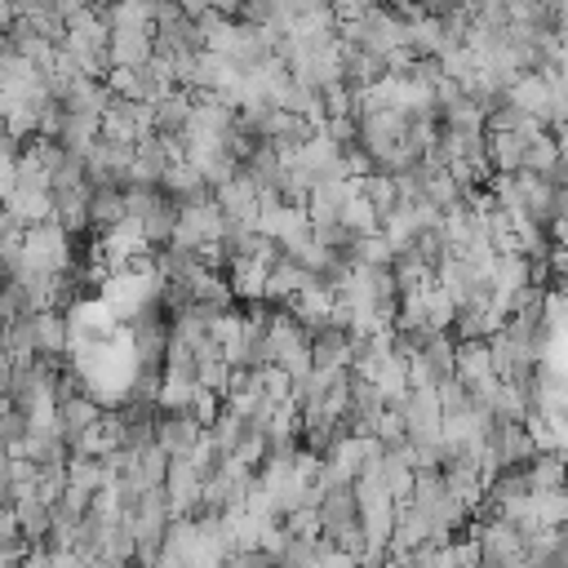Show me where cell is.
I'll use <instances>...</instances> for the list:
<instances>
[{
	"mask_svg": "<svg viewBox=\"0 0 568 568\" xmlns=\"http://www.w3.org/2000/svg\"><path fill=\"white\" fill-rule=\"evenodd\" d=\"M226 240V217L217 209V200H191V204H178V222H173V235L169 244H182V248H204V244H217Z\"/></svg>",
	"mask_w": 568,
	"mask_h": 568,
	"instance_id": "7a4b0ae2",
	"label": "cell"
},
{
	"mask_svg": "<svg viewBox=\"0 0 568 568\" xmlns=\"http://www.w3.org/2000/svg\"><path fill=\"white\" fill-rule=\"evenodd\" d=\"M351 235H368V231H377L382 226V213L373 209V200L364 195V191H351V200L342 204V217H337Z\"/></svg>",
	"mask_w": 568,
	"mask_h": 568,
	"instance_id": "44dd1931",
	"label": "cell"
},
{
	"mask_svg": "<svg viewBox=\"0 0 568 568\" xmlns=\"http://www.w3.org/2000/svg\"><path fill=\"white\" fill-rule=\"evenodd\" d=\"M160 191L173 195L178 204H191V200H209V195H213V186L200 178V169H195L191 160H182V155H173V160L164 164V173H160Z\"/></svg>",
	"mask_w": 568,
	"mask_h": 568,
	"instance_id": "8fae6325",
	"label": "cell"
},
{
	"mask_svg": "<svg viewBox=\"0 0 568 568\" xmlns=\"http://www.w3.org/2000/svg\"><path fill=\"white\" fill-rule=\"evenodd\" d=\"M4 209H9V217L18 226L44 222V217H53V191L49 186H22V182H13V191L4 195Z\"/></svg>",
	"mask_w": 568,
	"mask_h": 568,
	"instance_id": "4fadbf2b",
	"label": "cell"
},
{
	"mask_svg": "<svg viewBox=\"0 0 568 568\" xmlns=\"http://www.w3.org/2000/svg\"><path fill=\"white\" fill-rule=\"evenodd\" d=\"M22 253L31 266L62 275V271H71V231L58 217L31 222V226H22Z\"/></svg>",
	"mask_w": 568,
	"mask_h": 568,
	"instance_id": "6da1fadb",
	"label": "cell"
},
{
	"mask_svg": "<svg viewBox=\"0 0 568 568\" xmlns=\"http://www.w3.org/2000/svg\"><path fill=\"white\" fill-rule=\"evenodd\" d=\"M200 488H204V470L191 457H169V466H164V497H169L173 519L178 515H195Z\"/></svg>",
	"mask_w": 568,
	"mask_h": 568,
	"instance_id": "5b68a950",
	"label": "cell"
},
{
	"mask_svg": "<svg viewBox=\"0 0 568 568\" xmlns=\"http://www.w3.org/2000/svg\"><path fill=\"white\" fill-rule=\"evenodd\" d=\"M213 200H217V209H222V217H226V222H235V226H257L262 191H257V182L248 178V169H244V164H240L231 178H222V182L213 186Z\"/></svg>",
	"mask_w": 568,
	"mask_h": 568,
	"instance_id": "3957f363",
	"label": "cell"
},
{
	"mask_svg": "<svg viewBox=\"0 0 568 568\" xmlns=\"http://www.w3.org/2000/svg\"><path fill=\"white\" fill-rule=\"evenodd\" d=\"M559 160V142H555V133L550 129H541V133H532L528 142H524V164L519 169H532V173H550V164Z\"/></svg>",
	"mask_w": 568,
	"mask_h": 568,
	"instance_id": "603a6c76",
	"label": "cell"
},
{
	"mask_svg": "<svg viewBox=\"0 0 568 568\" xmlns=\"http://www.w3.org/2000/svg\"><path fill=\"white\" fill-rule=\"evenodd\" d=\"M124 213H129V209H124V182H93V191H89V222H93L98 231H106V226H115Z\"/></svg>",
	"mask_w": 568,
	"mask_h": 568,
	"instance_id": "ac0fdd59",
	"label": "cell"
},
{
	"mask_svg": "<svg viewBox=\"0 0 568 568\" xmlns=\"http://www.w3.org/2000/svg\"><path fill=\"white\" fill-rule=\"evenodd\" d=\"M200 435H204V426L191 413H164V417H155V444L169 457H186L200 444Z\"/></svg>",
	"mask_w": 568,
	"mask_h": 568,
	"instance_id": "7c38bea8",
	"label": "cell"
},
{
	"mask_svg": "<svg viewBox=\"0 0 568 568\" xmlns=\"http://www.w3.org/2000/svg\"><path fill=\"white\" fill-rule=\"evenodd\" d=\"M395 408L404 417V439H435L444 426V408L435 390H408Z\"/></svg>",
	"mask_w": 568,
	"mask_h": 568,
	"instance_id": "8992f818",
	"label": "cell"
},
{
	"mask_svg": "<svg viewBox=\"0 0 568 568\" xmlns=\"http://www.w3.org/2000/svg\"><path fill=\"white\" fill-rule=\"evenodd\" d=\"M67 342H71V324H67V315H62L58 306L36 311V351L58 359V355H67Z\"/></svg>",
	"mask_w": 568,
	"mask_h": 568,
	"instance_id": "ffe728a7",
	"label": "cell"
},
{
	"mask_svg": "<svg viewBox=\"0 0 568 568\" xmlns=\"http://www.w3.org/2000/svg\"><path fill=\"white\" fill-rule=\"evenodd\" d=\"M532 515H537L541 528H559V524H568V484H555V488L532 493Z\"/></svg>",
	"mask_w": 568,
	"mask_h": 568,
	"instance_id": "7402d4cb",
	"label": "cell"
},
{
	"mask_svg": "<svg viewBox=\"0 0 568 568\" xmlns=\"http://www.w3.org/2000/svg\"><path fill=\"white\" fill-rule=\"evenodd\" d=\"M506 102H515L524 115L541 120L546 124V106H550V75L546 71H519L510 84H506Z\"/></svg>",
	"mask_w": 568,
	"mask_h": 568,
	"instance_id": "30bf717a",
	"label": "cell"
},
{
	"mask_svg": "<svg viewBox=\"0 0 568 568\" xmlns=\"http://www.w3.org/2000/svg\"><path fill=\"white\" fill-rule=\"evenodd\" d=\"M311 280V271L297 262V257H288V253H280L275 262H271V271H266V293H262V302H275V306H284L302 284Z\"/></svg>",
	"mask_w": 568,
	"mask_h": 568,
	"instance_id": "2e32d148",
	"label": "cell"
},
{
	"mask_svg": "<svg viewBox=\"0 0 568 568\" xmlns=\"http://www.w3.org/2000/svg\"><path fill=\"white\" fill-rule=\"evenodd\" d=\"M191 102H195V93L182 89V84H173L169 93H160L151 102V129L164 133V138H182L186 133V120H191Z\"/></svg>",
	"mask_w": 568,
	"mask_h": 568,
	"instance_id": "9c48e42d",
	"label": "cell"
},
{
	"mask_svg": "<svg viewBox=\"0 0 568 568\" xmlns=\"http://www.w3.org/2000/svg\"><path fill=\"white\" fill-rule=\"evenodd\" d=\"M453 377H462L470 395H475V390H484L488 382H497V368H493V351H488V337H457Z\"/></svg>",
	"mask_w": 568,
	"mask_h": 568,
	"instance_id": "52a82bcc",
	"label": "cell"
},
{
	"mask_svg": "<svg viewBox=\"0 0 568 568\" xmlns=\"http://www.w3.org/2000/svg\"><path fill=\"white\" fill-rule=\"evenodd\" d=\"M89 191H93V182H89V178L67 182V186H53V217H58L71 235L89 226Z\"/></svg>",
	"mask_w": 568,
	"mask_h": 568,
	"instance_id": "5bb4252c",
	"label": "cell"
},
{
	"mask_svg": "<svg viewBox=\"0 0 568 568\" xmlns=\"http://www.w3.org/2000/svg\"><path fill=\"white\" fill-rule=\"evenodd\" d=\"M138 222H142V235H146L151 244H169L173 222H178V200H173V195H164V191H155V195H151V204L138 213Z\"/></svg>",
	"mask_w": 568,
	"mask_h": 568,
	"instance_id": "d6986e66",
	"label": "cell"
},
{
	"mask_svg": "<svg viewBox=\"0 0 568 568\" xmlns=\"http://www.w3.org/2000/svg\"><path fill=\"white\" fill-rule=\"evenodd\" d=\"M13 515H18V532H22L27 541H44L49 528H53V506H49L36 488L22 493V497H13Z\"/></svg>",
	"mask_w": 568,
	"mask_h": 568,
	"instance_id": "e0dca14e",
	"label": "cell"
},
{
	"mask_svg": "<svg viewBox=\"0 0 568 568\" xmlns=\"http://www.w3.org/2000/svg\"><path fill=\"white\" fill-rule=\"evenodd\" d=\"M266 271H271V262H262V257H244V253H231V262H226L231 297L262 302V293H266Z\"/></svg>",
	"mask_w": 568,
	"mask_h": 568,
	"instance_id": "9a60e30c",
	"label": "cell"
},
{
	"mask_svg": "<svg viewBox=\"0 0 568 568\" xmlns=\"http://www.w3.org/2000/svg\"><path fill=\"white\" fill-rule=\"evenodd\" d=\"M155 53V27H111L106 58L111 67H142Z\"/></svg>",
	"mask_w": 568,
	"mask_h": 568,
	"instance_id": "ba28073f",
	"label": "cell"
},
{
	"mask_svg": "<svg viewBox=\"0 0 568 568\" xmlns=\"http://www.w3.org/2000/svg\"><path fill=\"white\" fill-rule=\"evenodd\" d=\"M470 537H475L484 564H524V537H519V528L510 519L479 515V524H475Z\"/></svg>",
	"mask_w": 568,
	"mask_h": 568,
	"instance_id": "277c9868",
	"label": "cell"
}]
</instances>
